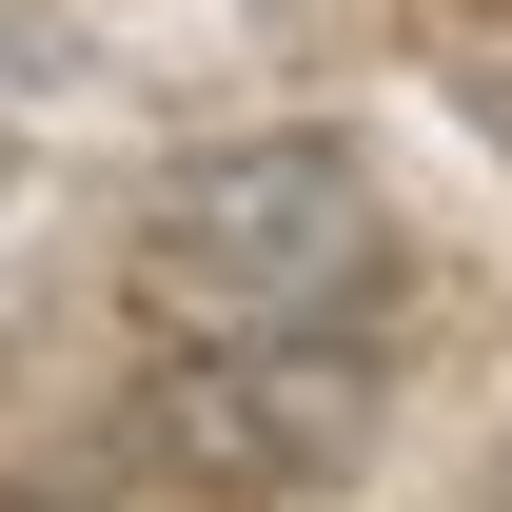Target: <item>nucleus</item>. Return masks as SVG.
Returning <instances> with one entry per match:
<instances>
[{"instance_id": "1", "label": "nucleus", "mask_w": 512, "mask_h": 512, "mask_svg": "<svg viewBox=\"0 0 512 512\" xmlns=\"http://www.w3.org/2000/svg\"><path fill=\"white\" fill-rule=\"evenodd\" d=\"M394 197L355 138H237L138 197V316L158 335H375Z\"/></svg>"}, {"instance_id": "2", "label": "nucleus", "mask_w": 512, "mask_h": 512, "mask_svg": "<svg viewBox=\"0 0 512 512\" xmlns=\"http://www.w3.org/2000/svg\"><path fill=\"white\" fill-rule=\"evenodd\" d=\"M138 434H158V473L276 512V493H316L335 453L375 434V375H355V335H158Z\"/></svg>"}]
</instances>
